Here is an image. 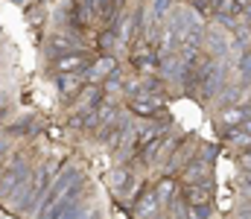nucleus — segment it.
I'll return each mask as SVG.
<instances>
[{
  "instance_id": "1",
  "label": "nucleus",
  "mask_w": 251,
  "mask_h": 219,
  "mask_svg": "<svg viewBox=\"0 0 251 219\" xmlns=\"http://www.w3.org/2000/svg\"><path fill=\"white\" fill-rule=\"evenodd\" d=\"M210 24L181 0H56L41 68L91 219H251V59L187 120Z\"/></svg>"
}]
</instances>
